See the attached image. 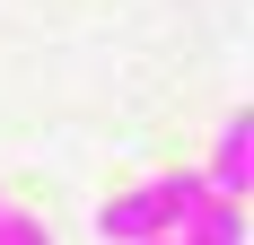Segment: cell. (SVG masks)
<instances>
[{
    "label": "cell",
    "mask_w": 254,
    "mask_h": 245,
    "mask_svg": "<svg viewBox=\"0 0 254 245\" xmlns=\"http://www.w3.org/2000/svg\"><path fill=\"white\" fill-rule=\"evenodd\" d=\"M176 245H246V201H228V193H210L193 219L176 228Z\"/></svg>",
    "instance_id": "cell-3"
},
{
    "label": "cell",
    "mask_w": 254,
    "mask_h": 245,
    "mask_svg": "<svg viewBox=\"0 0 254 245\" xmlns=\"http://www.w3.org/2000/svg\"><path fill=\"white\" fill-rule=\"evenodd\" d=\"M0 245H53V237L26 219V210H9V201H0Z\"/></svg>",
    "instance_id": "cell-4"
},
{
    "label": "cell",
    "mask_w": 254,
    "mask_h": 245,
    "mask_svg": "<svg viewBox=\"0 0 254 245\" xmlns=\"http://www.w3.org/2000/svg\"><path fill=\"white\" fill-rule=\"evenodd\" d=\"M202 201H210V184H202L193 167H176V175H158V184H131V193H114V201L97 210V228H105L114 245H140V237H176V228L193 219Z\"/></svg>",
    "instance_id": "cell-1"
},
{
    "label": "cell",
    "mask_w": 254,
    "mask_h": 245,
    "mask_svg": "<svg viewBox=\"0 0 254 245\" xmlns=\"http://www.w3.org/2000/svg\"><path fill=\"white\" fill-rule=\"evenodd\" d=\"M202 184H210V193H228V201H246V184H254V105H237V114L219 122V149H210Z\"/></svg>",
    "instance_id": "cell-2"
}]
</instances>
